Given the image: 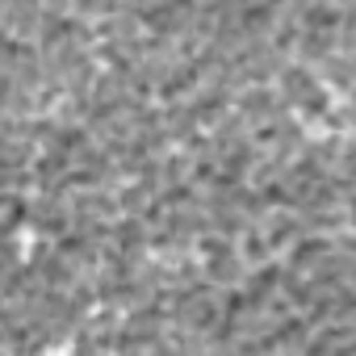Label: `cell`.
I'll use <instances>...</instances> for the list:
<instances>
[{"instance_id": "6da1fadb", "label": "cell", "mask_w": 356, "mask_h": 356, "mask_svg": "<svg viewBox=\"0 0 356 356\" xmlns=\"http://www.w3.org/2000/svg\"><path fill=\"white\" fill-rule=\"evenodd\" d=\"M323 84H318V72H310V67H302V63H285L281 72H277V80H273V92L281 97V105L285 109H298L306 97H314Z\"/></svg>"}, {"instance_id": "7a4b0ae2", "label": "cell", "mask_w": 356, "mask_h": 356, "mask_svg": "<svg viewBox=\"0 0 356 356\" xmlns=\"http://www.w3.org/2000/svg\"><path fill=\"white\" fill-rule=\"evenodd\" d=\"M260 235H264V243H268V252H273V260H281L306 231H302V222L293 218V210H268L264 214V222H260Z\"/></svg>"}, {"instance_id": "3957f363", "label": "cell", "mask_w": 356, "mask_h": 356, "mask_svg": "<svg viewBox=\"0 0 356 356\" xmlns=\"http://www.w3.org/2000/svg\"><path fill=\"white\" fill-rule=\"evenodd\" d=\"M298 30L302 34H335L339 5L335 0H306V5H298Z\"/></svg>"}, {"instance_id": "277c9868", "label": "cell", "mask_w": 356, "mask_h": 356, "mask_svg": "<svg viewBox=\"0 0 356 356\" xmlns=\"http://www.w3.org/2000/svg\"><path fill=\"white\" fill-rule=\"evenodd\" d=\"M243 277H248V268L235 260V252H231V256H218V260H206V264H202V281H206L210 289H218V293H227V289H239V285H243Z\"/></svg>"}, {"instance_id": "5b68a950", "label": "cell", "mask_w": 356, "mask_h": 356, "mask_svg": "<svg viewBox=\"0 0 356 356\" xmlns=\"http://www.w3.org/2000/svg\"><path fill=\"white\" fill-rule=\"evenodd\" d=\"M235 260L252 273V268H264L268 260H273V252H268V243H264V235H260V227H248L243 235H235Z\"/></svg>"}, {"instance_id": "8992f818", "label": "cell", "mask_w": 356, "mask_h": 356, "mask_svg": "<svg viewBox=\"0 0 356 356\" xmlns=\"http://www.w3.org/2000/svg\"><path fill=\"white\" fill-rule=\"evenodd\" d=\"M34 273H38V281H42V289H47V293H67V289H72V285L80 281V273H76V268H72L67 260H59V256L42 260V264H38Z\"/></svg>"}, {"instance_id": "52a82bcc", "label": "cell", "mask_w": 356, "mask_h": 356, "mask_svg": "<svg viewBox=\"0 0 356 356\" xmlns=\"http://www.w3.org/2000/svg\"><path fill=\"white\" fill-rule=\"evenodd\" d=\"M155 172H159V193L163 189H176V185H189V159L176 151V147L163 159H155Z\"/></svg>"}, {"instance_id": "ba28073f", "label": "cell", "mask_w": 356, "mask_h": 356, "mask_svg": "<svg viewBox=\"0 0 356 356\" xmlns=\"http://www.w3.org/2000/svg\"><path fill=\"white\" fill-rule=\"evenodd\" d=\"M0 348H5V327H0Z\"/></svg>"}]
</instances>
